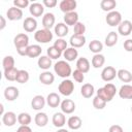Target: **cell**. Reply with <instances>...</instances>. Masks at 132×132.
<instances>
[{
  "label": "cell",
  "mask_w": 132,
  "mask_h": 132,
  "mask_svg": "<svg viewBox=\"0 0 132 132\" xmlns=\"http://www.w3.org/2000/svg\"><path fill=\"white\" fill-rule=\"evenodd\" d=\"M54 71L58 76L62 78H67L70 75H72L71 66L65 60H59L58 62H56L54 65Z\"/></svg>",
  "instance_id": "cell-1"
},
{
  "label": "cell",
  "mask_w": 132,
  "mask_h": 132,
  "mask_svg": "<svg viewBox=\"0 0 132 132\" xmlns=\"http://www.w3.org/2000/svg\"><path fill=\"white\" fill-rule=\"evenodd\" d=\"M53 33L51 30L48 29H39L34 33V39L38 42V43H48L50 41L53 40Z\"/></svg>",
  "instance_id": "cell-2"
},
{
  "label": "cell",
  "mask_w": 132,
  "mask_h": 132,
  "mask_svg": "<svg viewBox=\"0 0 132 132\" xmlns=\"http://www.w3.org/2000/svg\"><path fill=\"white\" fill-rule=\"evenodd\" d=\"M58 91L63 96H66V97L70 96L73 93V91H74V84H73V81L70 80V79H67V78L63 79L60 82V85L58 86Z\"/></svg>",
  "instance_id": "cell-3"
},
{
  "label": "cell",
  "mask_w": 132,
  "mask_h": 132,
  "mask_svg": "<svg viewBox=\"0 0 132 132\" xmlns=\"http://www.w3.org/2000/svg\"><path fill=\"white\" fill-rule=\"evenodd\" d=\"M122 21H123L122 14H121V12H119L117 10H112V11L108 12L105 18V22L110 27H118L122 23Z\"/></svg>",
  "instance_id": "cell-4"
},
{
  "label": "cell",
  "mask_w": 132,
  "mask_h": 132,
  "mask_svg": "<svg viewBox=\"0 0 132 132\" xmlns=\"http://www.w3.org/2000/svg\"><path fill=\"white\" fill-rule=\"evenodd\" d=\"M13 44H14L16 51L28 47L29 46V36L25 33L16 34L13 38Z\"/></svg>",
  "instance_id": "cell-5"
},
{
  "label": "cell",
  "mask_w": 132,
  "mask_h": 132,
  "mask_svg": "<svg viewBox=\"0 0 132 132\" xmlns=\"http://www.w3.org/2000/svg\"><path fill=\"white\" fill-rule=\"evenodd\" d=\"M117 74H118V71L116 70L114 67H112V66H106L101 71V78L104 81H111L112 79L116 78Z\"/></svg>",
  "instance_id": "cell-6"
},
{
  "label": "cell",
  "mask_w": 132,
  "mask_h": 132,
  "mask_svg": "<svg viewBox=\"0 0 132 132\" xmlns=\"http://www.w3.org/2000/svg\"><path fill=\"white\" fill-rule=\"evenodd\" d=\"M76 5H77V2L75 0H62L59 4V7H60V10L65 14V13L74 11V9L76 8Z\"/></svg>",
  "instance_id": "cell-7"
},
{
  "label": "cell",
  "mask_w": 132,
  "mask_h": 132,
  "mask_svg": "<svg viewBox=\"0 0 132 132\" xmlns=\"http://www.w3.org/2000/svg\"><path fill=\"white\" fill-rule=\"evenodd\" d=\"M118 33L122 36H128L132 33V22L129 20H124L118 26Z\"/></svg>",
  "instance_id": "cell-8"
},
{
  "label": "cell",
  "mask_w": 132,
  "mask_h": 132,
  "mask_svg": "<svg viewBox=\"0 0 132 132\" xmlns=\"http://www.w3.org/2000/svg\"><path fill=\"white\" fill-rule=\"evenodd\" d=\"M23 28L26 32H36L37 30V21L33 16H28L23 22Z\"/></svg>",
  "instance_id": "cell-9"
},
{
  "label": "cell",
  "mask_w": 132,
  "mask_h": 132,
  "mask_svg": "<svg viewBox=\"0 0 132 132\" xmlns=\"http://www.w3.org/2000/svg\"><path fill=\"white\" fill-rule=\"evenodd\" d=\"M29 11L33 18L41 16L44 12V5L39 2H33L29 6Z\"/></svg>",
  "instance_id": "cell-10"
},
{
  "label": "cell",
  "mask_w": 132,
  "mask_h": 132,
  "mask_svg": "<svg viewBox=\"0 0 132 132\" xmlns=\"http://www.w3.org/2000/svg\"><path fill=\"white\" fill-rule=\"evenodd\" d=\"M6 18L9 21H19L23 18V10L15 6H11L6 11Z\"/></svg>",
  "instance_id": "cell-11"
},
{
  "label": "cell",
  "mask_w": 132,
  "mask_h": 132,
  "mask_svg": "<svg viewBox=\"0 0 132 132\" xmlns=\"http://www.w3.org/2000/svg\"><path fill=\"white\" fill-rule=\"evenodd\" d=\"M46 103V98H44L42 95H36L31 100V107L34 110H41Z\"/></svg>",
  "instance_id": "cell-12"
},
{
  "label": "cell",
  "mask_w": 132,
  "mask_h": 132,
  "mask_svg": "<svg viewBox=\"0 0 132 132\" xmlns=\"http://www.w3.org/2000/svg\"><path fill=\"white\" fill-rule=\"evenodd\" d=\"M60 108L63 113L70 114L75 110V103L71 99H64L60 104Z\"/></svg>",
  "instance_id": "cell-13"
},
{
  "label": "cell",
  "mask_w": 132,
  "mask_h": 132,
  "mask_svg": "<svg viewBox=\"0 0 132 132\" xmlns=\"http://www.w3.org/2000/svg\"><path fill=\"white\" fill-rule=\"evenodd\" d=\"M20 95V91L16 87L9 86L4 90V97L7 101H14Z\"/></svg>",
  "instance_id": "cell-14"
},
{
  "label": "cell",
  "mask_w": 132,
  "mask_h": 132,
  "mask_svg": "<svg viewBox=\"0 0 132 132\" xmlns=\"http://www.w3.org/2000/svg\"><path fill=\"white\" fill-rule=\"evenodd\" d=\"M55 23H56V18L55 14L52 12H46L43 14L42 16V26L44 29H48L51 30L53 27H55Z\"/></svg>",
  "instance_id": "cell-15"
},
{
  "label": "cell",
  "mask_w": 132,
  "mask_h": 132,
  "mask_svg": "<svg viewBox=\"0 0 132 132\" xmlns=\"http://www.w3.org/2000/svg\"><path fill=\"white\" fill-rule=\"evenodd\" d=\"M18 121V116L13 111H6L2 116V122L6 127H12Z\"/></svg>",
  "instance_id": "cell-16"
},
{
  "label": "cell",
  "mask_w": 132,
  "mask_h": 132,
  "mask_svg": "<svg viewBox=\"0 0 132 132\" xmlns=\"http://www.w3.org/2000/svg\"><path fill=\"white\" fill-rule=\"evenodd\" d=\"M69 43H70L71 47H74V48L81 47L86 43V37H85V35H75V34H73L69 39Z\"/></svg>",
  "instance_id": "cell-17"
},
{
  "label": "cell",
  "mask_w": 132,
  "mask_h": 132,
  "mask_svg": "<svg viewBox=\"0 0 132 132\" xmlns=\"http://www.w3.org/2000/svg\"><path fill=\"white\" fill-rule=\"evenodd\" d=\"M61 102H62V101H61L60 96H59L57 93H55V92L50 93V94L47 95V97H46V104H47L50 107H52V108H56V107L60 106Z\"/></svg>",
  "instance_id": "cell-18"
},
{
  "label": "cell",
  "mask_w": 132,
  "mask_h": 132,
  "mask_svg": "<svg viewBox=\"0 0 132 132\" xmlns=\"http://www.w3.org/2000/svg\"><path fill=\"white\" fill-rule=\"evenodd\" d=\"M63 20L67 26H73L74 27L79 22L78 21V13L76 11H71V12L65 13Z\"/></svg>",
  "instance_id": "cell-19"
},
{
  "label": "cell",
  "mask_w": 132,
  "mask_h": 132,
  "mask_svg": "<svg viewBox=\"0 0 132 132\" xmlns=\"http://www.w3.org/2000/svg\"><path fill=\"white\" fill-rule=\"evenodd\" d=\"M63 57H64L65 61H67V62H73L74 60H77L78 59V52L74 47H67L63 52Z\"/></svg>",
  "instance_id": "cell-20"
},
{
  "label": "cell",
  "mask_w": 132,
  "mask_h": 132,
  "mask_svg": "<svg viewBox=\"0 0 132 132\" xmlns=\"http://www.w3.org/2000/svg\"><path fill=\"white\" fill-rule=\"evenodd\" d=\"M54 31H55V34L59 38H63V37H65L68 34L69 28H68V26L65 23H58L57 25H55Z\"/></svg>",
  "instance_id": "cell-21"
},
{
  "label": "cell",
  "mask_w": 132,
  "mask_h": 132,
  "mask_svg": "<svg viewBox=\"0 0 132 132\" xmlns=\"http://www.w3.org/2000/svg\"><path fill=\"white\" fill-rule=\"evenodd\" d=\"M41 52H42V48L39 44H31L27 47L26 56L29 58H37V57H40Z\"/></svg>",
  "instance_id": "cell-22"
},
{
  "label": "cell",
  "mask_w": 132,
  "mask_h": 132,
  "mask_svg": "<svg viewBox=\"0 0 132 132\" xmlns=\"http://www.w3.org/2000/svg\"><path fill=\"white\" fill-rule=\"evenodd\" d=\"M52 122H53V125L57 128H62L65 124H66V117H65V113H63L62 111L61 112H56L54 113L53 116V119H52Z\"/></svg>",
  "instance_id": "cell-23"
},
{
  "label": "cell",
  "mask_w": 132,
  "mask_h": 132,
  "mask_svg": "<svg viewBox=\"0 0 132 132\" xmlns=\"http://www.w3.org/2000/svg\"><path fill=\"white\" fill-rule=\"evenodd\" d=\"M119 96L122 99H132V85L125 84L118 91Z\"/></svg>",
  "instance_id": "cell-24"
},
{
  "label": "cell",
  "mask_w": 132,
  "mask_h": 132,
  "mask_svg": "<svg viewBox=\"0 0 132 132\" xmlns=\"http://www.w3.org/2000/svg\"><path fill=\"white\" fill-rule=\"evenodd\" d=\"M39 80L41 84H43L45 86H50L55 81V75L51 71L46 70L39 74Z\"/></svg>",
  "instance_id": "cell-25"
},
{
  "label": "cell",
  "mask_w": 132,
  "mask_h": 132,
  "mask_svg": "<svg viewBox=\"0 0 132 132\" xmlns=\"http://www.w3.org/2000/svg\"><path fill=\"white\" fill-rule=\"evenodd\" d=\"M81 125H82V121L77 116H71L67 120V126L71 130H77L81 127Z\"/></svg>",
  "instance_id": "cell-26"
},
{
  "label": "cell",
  "mask_w": 132,
  "mask_h": 132,
  "mask_svg": "<svg viewBox=\"0 0 132 132\" xmlns=\"http://www.w3.org/2000/svg\"><path fill=\"white\" fill-rule=\"evenodd\" d=\"M90 62L87 58L85 57H81V58H78L76 60V69L84 72V73H87L89 70H90Z\"/></svg>",
  "instance_id": "cell-27"
},
{
  "label": "cell",
  "mask_w": 132,
  "mask_h": 132,
  "mask_svg": "<svg viewBox=\"0 0 132 132\" xmlns=\"http://www.w3.org/2000/svg\"><path fill=\"white\" fill-rule=\"evenodd\" d=\"M37 65L40 69L46 71L51 68L52 66V59L46 55V56H40L38 58V61H37Z\"/></svg>",
  "instance_id": "cell-28"
},
{
  "label": "cell",
  "mask_w": 132,
  "mask_h": 132,
  "mask_svg": "<svg viewBox=\"0 0 132 132\" xmlns=\"http://www.w3.org/2000/svg\"><path fill=\"white\" fill-rule=\"evenodd\" d=\"M95 93V88L92 84H84L80 88V94L84 98H91Z\"/></svg>",
  "instance_id": "cell-29"
},
{
  "label": "cell",
  "mask_w": 132,
  "mask_h": 132,
  "mask_svg": "<svg viewBox=\"0 0 132 132\" xmlns=\"http://www.w3.org/2000/svg\"><path fill=\"white\" fill-rule=\"evenodd\" d=\"M34 122L38 127H45L48 123V117L45 112H37L34 117Z\"/></svg>",
  "instance_id": "cell-30"
},
{
  "label": "cell",
  "mask_w": 132,
  "mask_h": 132,
  "mask_svg": "<svg viewBox=\"0 0 132 132\" xmlns=\"http://www.w3.org/2000/svg\"><path fill=\"white\" fill-rule=\"evenodd\" d=\"M118 38H119L118 33L114 32V31H111V32H109V33L106 35L105 40H104V43H105V45H106L107 47H112L113 45L117 44Z\"/></svg>",
  "instance_id": "cell-31"
},
{
  "label": "cell",
  "mask_w": 132,
  "mask_h": 132,
  "mask_svg": "<svg viewBox=\"0 0 132 132\" xmlns=\"http://www.w3.org/2000/svg\"><path fill=\"white\" fill-rule=\"evenodd\" d=\"M117 76L123 82H131L132 81V73L129 70H127V69H120V70H118Z\"/></svg>",
  "instance_id": "cell-32"
},
{
  "label": "cell",
  "mask_w": 132,
  "mask_h": 132,
  "mask_svg": "<svg viewBox=\"0 0 132 132\" xmlns=\"http://www.w3.org/2000/svg\"><path fill=\"white\" fill-rule=\"evenodd\" d=\"M117 6V2L114 0H102L100 2V7L103 11H106L107 13L114 10Z\"/></svg>",
  "instance_id": "cell-33"
},
{
  "label": "cell",
  "mask_w": 132,
  "mask_h": 132,
  "mask_svg": "<svg viewBox=\"0 0 132 132\" xmlns=\"http://www.w3.org/2000/svg\"><path fill=\"white\" fill-rule=\"evenodd\" d=\"M105 63V57L102 54H96L91 60V64L94 68H101Z\"/></svg>",
  "instance_id": "cell-34"
},
{
  "label": "cell",
  "mask_w": 132,
  "mask_h": 132,
  "mask_svg": "<svg viewBox=\"0 0 132 132\" xmlns=\"http://www.w3.org/2000/svg\"><path fill=\"white\" fill-rule=\"evenodd\" d=\"M89 50H90L94 55L100 54V53L102 52V50H103V43H102L101 41L97 40V39H94V40H92V41L89 43Z\"/></svg>",
  "instance_id": "cell-35"
},
{
  "label": "cell",
  "mask_w": 132,
  "mask_h": 132,
  "mask_svg": "<svg viewBox=\"0 0 132 132\" xmlns=\"http://www.w3.org/2000/svg\"><path fill=\"white\" fill-rule=\"evenodd\" d=\"M31 121H32V118L28 112H21L18 114V123L21 126H29Z\"/></svg>",
  "instance_id": "cell-36"
},
{
  "label": "cell",
  "mask_w": 132,
  "mask_h": 132,
  "mask_svg": "<svg viewBox=\"0 0 132 132\" xmlns=\"http://www.w3.org/2000/svg\"><path fill=\"white\" fill-rule=\"evenodd\" d=\"M30 78L29 72L25 69H19L18 76H16V81L19 84H26Z\"/></svg>",
  "instance_id": "cell-37"
},
{
  "label": "cell",
  "mask_w": 132,
  "mask_h": 132,
  "mask_svg": "<svg viewBox=\"0 0 132 132\" xmlns=\"http://www.w3.org/2000/svg\"><path fill=\"white\" fill-rule=\"evenodd\" d=\"M46 54H47V56H48L52 60H57V59H59V58L63 55V53L60 52L59 50H57L54 45L50 46V47L46 50Z\"/></svg>",
  "instance_id": "cell-38"
},
{
  "label": "cell",
  "mask_w": 132,
  "mask_h": 132,
  "mask_svg": "<svg viewBox=\"0 0 132 132\" xmlns=\"http://www.w3.org/2000/svg\"><path fill=\"white\" fill-rule=\"evenodd\" d=\"M2 66L4 70L14 68V58L12 56H5L2 61Z\"/></svg>",
  "instance_id": "cell-39"
},
{
  "label": "cell",
  "mask_w": 132,
  "mask_h": 132,
  "mask_svg": "<svg viewBox=\"0 0 132 132\" xmlns=\"http://www.w3.org/2000/svg\"><path fill=\"white\" fill-rule=\"evenodd\" d=\"M18 72H19V69H16L15 67L8 69V70H4V77L9 81H14L16 80Z\"/></svg>",
  "instance_id": "cell-40"
},
{
  "label": "cell",
  "mask_w": 132,
  "mask_h": 132,
  "mask_svg": "<svg viewBox=\"0 0 132 132\" xmlns=\"http://www.w3.org/2000/svg\"><path fill=\"white\" fill-rule=\"evenodd\" d=\"M57 50H59L60 52H64L66 48H67V41L64 39V38H58L55 42H54V44H53Z\"/></svg>",
  "instance_id": "cell-41"
},
{
  "label": "cell",
  "mask_w": 132,
  "mask_h": 132,
  "mask_svg": "<svg viewBox=\"0 0 132 132\" xmlns=\"http://www.w3.org/2000/svg\"><path fill=\"white\" fill-rule=\"evenodd\" d=\"M106 103L103 99H101L99 96H95L93 98V106L96 108V109H103L105 106H106Z\"/></svg>",
  "instance_id": "cell-42"
},
{
  "label": "cell",
  "mask_w": 132,
  "mask_h": 132,
  "mask_svg": "<svg viewBox=\"0 0 132 132\" xmlns=\"http://www.w3.org/2000/svg\"><path fill=\"white\" fill-rule=\"evenodd\" d=\"M86 30H87L86 25L81 22H78L73 28V32L75 35H84L86 33Z\"/></svg>",
  "instance_id": "cell-43"
},
{
  "label": "cell",
  "mask_w": 132,
  "mask_h": 132,
  "mask_svg": "<svg viewBox=\"0 0 132 132\" xmlns=\"http://www.w3.org/2000/svg\"><path fill=\"white\" fill-rule=\"evenodd\" d=\"M97 96H99L101 99H103L105 102H109V101H111L112 100V98L108 95V93L106 92V90L102 87V88H99L98 90H97Z\"/></svg>",
  "instance_id": "cell-44"
},
{
  "label": "cell",
  "mask_w": 132,
  "mask_h": 132,
  "mask_svg": "<svg viewBox=\"0 0 132 132\" xmlns=\"http://www.w3.org/2000/svg\"><path fill=\"white\" fill-rule=\"evenodd\" d=\"M105 90H106V92L108 93V95L113 99V97H114V95H116V93L118 92V90H117V88H116V86L113 85V84H111V82H107L104 87H103Z\"/></svg>",
  "instance_id": "cell-45"
},
{
  "label": "cell",
  "mask_w": 132,
  "mask_h": 132,
  "mask_svg": "<svg viewBox=\"0 0 132 132\" xmlns=\"http://www.w3.org/2000/svg\"><path fill=\"white\" fill-rule=\"evenodd\" d=\"M72 77L74 78V80L76 82H82L85 80V73L79 71V70H77V69H75L72 72Z\"/></svg>",
  "instance_id": "cell-46"
},
{
  "label": "cell",
  "mask_w": 132,
  "mask_h": 132,
  "mask_svg": "<svg viewBox=\"0 0 132 132\" xmlns=\"http://www.w3.org/2000/svg\"><path fill=\"white\" fill-rule=\"evenodd\" d=\"M13 6L18 7V8H26L28 6H30L29 4V0H13Z\"/></svg>",
  "instance_id": "cell-47"
},
{
  "label": "cell",
  "mask_w": 132,
  "mask_h": 132,
  "mask_svg": "<svg viewBox=\"0 0 132 132\" xmlns=\"http://www.w3.org/2000/svg\"><path fill=\"white\" fill-rule=\"evenodd\" d=\"M42 4L44 5V7L53 8V7H55L58 4V2H57V0H43Z\"/></svg>",
  "instance_id": "cell-48"
},
{
  "label": "cell",
  "mask_w": 132,
  "mask_h": 132,
  "mask_svg": "<svg viewBox=\"0 0 132 132\" xmlns=\"http://www.w3.org/2000/svg\"><path fill=\"white\" fill-rule=\"evenodd\" d=\"M124 48H125V51L126 52H129V53H131L132 52V38H128V39H126L125 41H124Z\"/></svg>",
  "instance_id": "cell-49"
},
{
  "label": "cell",
  "mask_w": 132,
  "mask_h": 132,
  "mask_svg": "<svg viewBox=\"0 0 132 132\" xmlns=\"http://www.w3.org/2000/svg\"><path fill=\"white\" fill-rule=\"evenodd\" d=\"M108 132H124V130H123V128L120 125L116 124V125H112V126L109 127Z\"/></svg>",
  "instance_id": "cell-50"
},
{
  "label": "cell",
  "mask_w": 132,
  "mask_h": 132,
  "mask_svg": "<svg viewBox=\"0 0 132 132\" xmlns=\"http://www.w3.org/2000/svg\"><path fill=\"white\" fill-rule=\"evenodd\" d=\"M16 132H32V129L29 126H20Z\"/></svg>",
  "instance_id": "cell-51"
},
{
  "label": "cell",
  "mask_w": 132,
  "mask_h": 132,
  "mask_svg": "<svg viewBox=\"0 0 132 132\" xmlns=\"http://www.w3.org/2000/svg\"><path fill=\"white\" fill-rule=\"evenodd\" d=\"M6 27V20L3 15H0V30H3Z\"/></svg>",
  "instance_id": "cell-52"
},
{
  "label": "cell",
  "mask_w": 132,
  "mask_h": 132,
  "mask_svg": "<svg viewBox=\"0 0 132 132\" xmlns=\"http://www.w3.org/2000/svg\"><path fill=\"white\" fill-rule=\"evenodd\" d=\"M57 132H69V131L66 130V129H64V128H60V129L57 130Z\"/></svg>",
  "instance_id": "cell-53"
},
{
  "label": "cell",
  "mask_w": 132,
  "mask_h": 132,
  "mask_svg": "<svg viewBox=\"0 0 132 132\" xmlns=\"http://www.w3.org/2000/svg\"><path fill=\"white\" fill-rule=\"evenodd\" d=\"M131 112H132V107H131Z\"/></svg>",
  "instance_id": "cell-54"
}]
</instances>
